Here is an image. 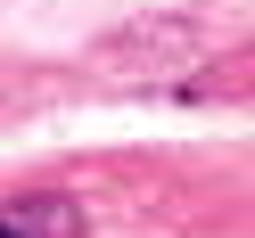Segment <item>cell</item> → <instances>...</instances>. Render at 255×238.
I'll return each instance as SVG.
<instances>
[{"label": "cell", "instance_id": "6da1fadb", "mask_svg": "<svg viewBox=\"0 0 255 238\" xmlns=\"http://www.w3.org/2000/svg\"><path fill=\"white\" fill-rule=\"evenodd\" d=\"M0 238H83V205L58 189H25L0 205Z\"/></svg>", "mask_w": 255, "mask_h": 238}]
</instances>
